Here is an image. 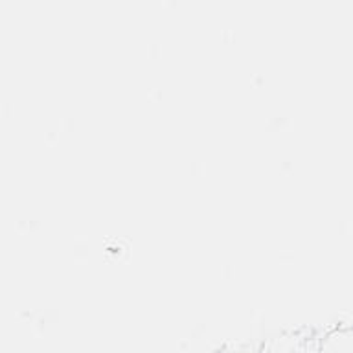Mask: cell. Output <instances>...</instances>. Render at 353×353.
Listing matches in <instances>:
<instances>
[{
	"mask_svg": "<svg viewBox=\"0 0 353 353\" xmlns=\"http://www.w3.org/2000/svg\"><path fill=\"white\" fill-rule=\"evenodd\" d=\"M319 353H353V327L330 331L320 344Z\"/></svg>",
	"mask_w": 353,
	"mask_h": 353,
	"instance_id": "1",
	"label": "cell"
}]
</instances>
